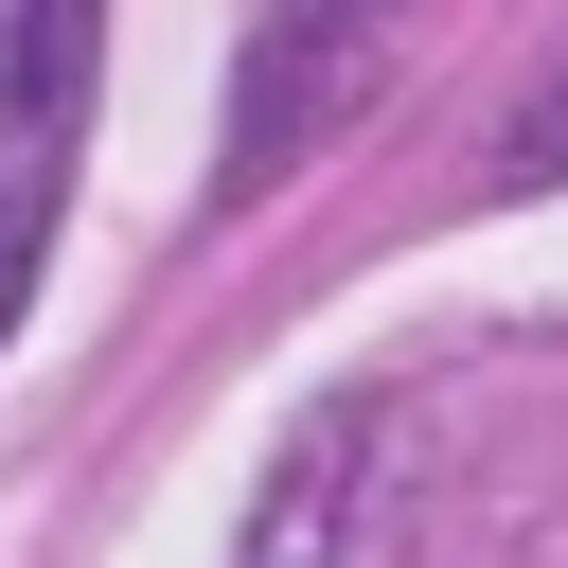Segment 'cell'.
<instances>
[{
    "mask_svg": "<svg viewBox=\"0 0 568 568\" xmlns=\"http://www.w3.org/2000/svg\"><path fill=\"white\" fill-rule=\"evenodd\" d=\"M89 53H106V0H0V337L53 266V195H71V142H89Z\"/></svg>",
    "mask_w": 568,
    "mask_h": 568,
    "instance_id": "6da1fadb",
    "label": "cell"
},
{
    "mask_svg": "<svg viewBox=\"0 0 568 568\" xmlns=\"http://www.w3.org/2000/svg\"><path fill=\"white\" fill-rule=\"evenodd\" d=\"M390 0H266V36H248V142H231V178H266L337 89H355V36H373Z\"/></svg>",
    "mask_w": 568,
    "mask_h": 568,
    "instance_id": "7a4b0ae2",
    "label": "cell"
},
{
    "mask_svg": "<svg viewBox=\"0 0 568 568\" xmlns=\"http://www.w3.org/2000/svg\"><path fill=\"white\" fill-rule=\"evenodd\" d=\"M497 178H568V89H550V106H532V124L497 142Z\"/></svg>",
    "mask_w": 568,
    "mask_h": 568,
    "instance_id": "3957f363",
    "label": "cell"
}]
</instances>
